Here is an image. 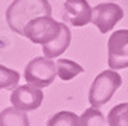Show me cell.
Instances as JSON below:
<instances>
[{
	"label": "cell",
	"instance_id": "obj_3",
	"mask_svg": "<svg viewBox=\"0 0 128 126\" xmlns=\"http://www.w3.org/2000/svg\"><path fill=\"white\" fill-rule=\"evenodd\" d=\"M60 30H62V22H56L51 15H42L31 20L27 24L23 37L28 38L32 44L44 46L55 41Z\"/></svg>",
	"mask_w": 128,
	"mask_h": 126
},
{
	"label": "cell",
	"instance_id": "obj_5",
	"mask_svg": "<svg viewBox=\"0 0 128 126\" xmlns=\"http://www.w3.org/2000/svg\"><path fill=\"white\" fill-rule=\"evenodd\" d=\"M107 62L111 70L128 67V30H117L107 42Z\"/></svg>",
	"mask_w": 128,
	"mask_h": 126
},
{
	"label": "cell",
	"instance_id": "obj_13",
	"mask_svg": "<svg viewBox=\"0 0 128 126\" xmlns=\"http://www.w3.org/2000/svg\"><path fill=\"white\" fill-rule=\"evenodd\" d=\"M80 126H108L103 112L98 108L90 107L80 115Z\"/></svg>",
	"mask_w": 128,
	"mask_h": 126
},
{
	"label": "cell",
	"instance_id": "obj_14",
	"mask_svg": "<svg viewBox=\"0 0 128 126\" xmlns=\"http://www.w3.org/2000/svg\"><path fill=\"white\" fill-rule=\"evenodd\" d=\"M46 126H80V116L70 111H60L49 119Z\"/></svg>",
	"mask_w": 128,
	"mask_h": 126
},
{
	"label": "cell",
	"instance_id": "obj_9",
	"mask_svg": "<svg viewBox=\"0 0 128 126\" xmlns=\"http://www.w3.org/2000/svg\"><path fill=\"white\" fill-rule=\"evenodd\" d=\"M72 41V32L69 30V27L62 22V30H60L58 38L51 44H46L42 46V52H44V56L45 58H49V59H54V58H58L62 53L69 48Z\"/></svg>",
	"mask_w": 128,
	"mask_h": 126
},
{
	"label": "cell",
	"instance_id": "obj_12",
	"mask_svg": "<svg viewBox=\"0 0 128 126\" xmlns=\"http://www.w3.org/2000/svg\"><path fill=\"white\" fill-rule=\"evenodd\" d=\"M108 126H128V102L113 107L107 116Z\"/></svg>",
	"mask_w": 128,
	"mask_h": 126
},
{
	"label": "cell",
	"instance_id": "obj_1",
	"mask_svg": "<svg viewBox=\"0 0 128 126\" xmlns=\"http://www.w3.org/2000/svg\"><path fill=\"white\" fill-rule=\"evenodd\" d=\"M51 14L52 7L48 0H13L6 10V21L10 30L23 37L24 28L31 20Z\"/></svg>",
	"mask_w": 128,
	"mask_h": 126
},
{
	"label": "cell",
	"instance_id": "obj_4",
	"mask_svg": "<svg viewBox=\"0 0 128 126\" xmlns=\"http://www.w3.org/2000/svg\"><path fill=\"white\" fill-rule=\"evenodd\" d=\"M56 74V63L52 62V59L49 58L40 56L28 62L24 70V78L28 84L38 88H44L52 84Z\"/></svg>",
	"mask_w": 128,
	"mask_h": 126
},
{
	"label": "cell",
	"instance_id": "obj_2",
	"mask_svg": "<svg viewBox=\"0 0 128 126\" xmlns=\"http://www.w3.org/2000/svg\"><path fill=\"white\" fill-rule=\"evenodd\" d=\"M122 78L116 70H104L96 76L89 90V102L92 107L100 108L108 102L121 87Z\"/></svg>",
	"mask_w": 128,
	"mask_h": 126
},
{
	"label": "cell",
	"instance_id": "obj_7",
	"mask_svg": "<svg viewBox=\"0 0 128 126\" xmlns=\"http://www.w3.org/2000/svg\"><path fill=\"white\" fill-rule=\"evenodd\" d=\"M10 101L14 108L24 112L35 111L41 107L44 101V93L38 87L31 84L27 85H17L10 94Z\"/></svg>",
	"mask_w": 128,
	"mask_h": 126
},
{
	"label": "cell",
	"instance_id": "obj_10",
	"mask_svg": "<svg viewBox=\"0 0 128 126\" xmlns=\"http://www.w3.org/2000/svg\"><path fill=\"white\" fill-rule=\"evenodd\" d=\"M0 126H30V121L24 111L8 107L0 112Z\"/></svg>",
	"mask_w": 128,
	"mask_h": 126
},
{
	"label": "cell",
	"instance_id": "obj_8",
	"mask_svg": "<svg viewBox=\"0 0 128 126\" xmlns=\"http://www.w3.org/2000/svg\"><path fill=\"white\" fill-rule=\"evenodd\" d=\"M93 8L87 0H66L64 4V21L73 27H84L92 22Z\"/></svg>",
	"mask_w": 128,
	"mask_h": 126
},
{
	"label": "cell",
	"instance_id": "obj_11",
	"mask_svg": "<svg viewBox=\"0 0 128 126\" xmlns=\"http://www.w3.org/2000/svg\"><path fill=\"white\" fill-rule=\"evenodd\" d=\"M56 69H58V77L64 81H69V80L75 78L76 76H79L80 73L84 71V69L79 63L69 59H58Z\"/></svg>",
	"mask_w": 128,
	"mask_h": 126
},
{
	"label": "cell",
	"instance_id": "obj_15",
	"mask_svg": "<svg viewBox=\"0 0 128 126\" xmlns=\"http://www.w3.org/2000/svg\"><path fill=\"white\" fill-rule=\"evenodd\" d=\"M20 81V73L0 64V90H14Z\"/></svg>",
	"mask_w": 128,
	"mask_h": 126
},
{
	"label": "cell",
	"instance_id": "obj_6",
	"mask_svg": "<svg viewBox=\"0 0 128 126\" xmlns=\"http://www.w3.org/2000/svg\"><path fill=\"white\" fill-rule=\"evenodd\" d=\"M124 18V11L118 4L113 1L100 3L93 8L92 22L98 28L102 34H107L114 28L117 22Z\"/></svg>",
	"mask_w": 128,
	"mask_h": 126
}]
</instances>
